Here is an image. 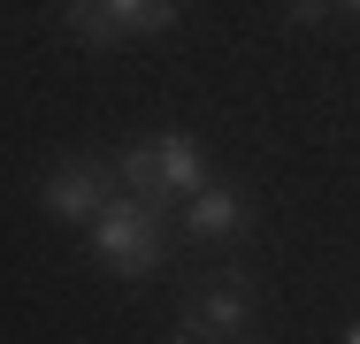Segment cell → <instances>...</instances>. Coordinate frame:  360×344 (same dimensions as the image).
I'll list each match as a JSON object with an SVG mask.
<instances>
[{
  "label": "cell",
  "mask_w": 360,
  "mask_h": 344,
  "mask_svg": "<svg viewBox=\"0 0 360 344\" xmlns=\"http://www.w3.org/2000/svg\"><path fill=\"white\" fill-rule=\"evenodd\" d=\"M84 230H92V268H108L115 283H146L176 253V206L153 192H115Z\"/></svg>",
  "instance_id": "1"
},
{
  "label": "cell",
  "mask_w": 360,
  "mask_h": 344,
  "mask_svg": "<svg viewBox=\"0 0 360 344\" xmlns=\"http://www.w3.org/2000/svg\"><path fill=\"white\" fill-rule=\"evenodd\" d=\"M176 306H184L176 329H192V337H207V344H238L253 329V314H261V283H253L245 260H222V268L184 275V298Z\"/></svg>",
  "instance_id": "2"
},
{
  "label": "cell",
  "mask_w": 360,
  "mask_h": 344,
  "mask_svg": "<svg viewBox=\"0 0 360 344\" xmlns=\"http://www.w3.org/2000/svg\"><path fill=\"white\" fill-rule=\"evenodd\" d=\"M115 192H123V176H115L108 153H70V161H54V168L39 176V206H46L54 222H92Z\"/></svg>",
  "instance_id": "3"
},
{
  "label": "cell",
  "mask_w": 360,
  "mask_h": 344,
  "mask_svg": "<svg viewBox=\"0 0 360 344\" xmlns=\"http://www.w3.org/2000/svg\"><path fill=\"white\" fill-rule=\"evenodd\" d=\"M245 230H253V199L222 176H207L192 199H176V237L184 245H238Z\"/></svg>",
  "instance_id": "4"
},
{
  "label": "cell",
  "mask_w": 360,
  "mask_h": 344,
  "mask_svg": "<svg viewBox=\"0 0 360 344\" xmlns=\"http://www.w3.org/2000/svg\"><path fill=\"white\" fill-rule=\"evenodd\" d=\"M153 184H161V199H192V192L207 184V153H200L192 131H161L153 138Z\"/></svg>",
  "instance_id": "5"
},
{
  "label": "cell",
  "mask_w": 360,
  "mask_h": 344,
  "mask_svg": "<svg viewBox=\"0 0 360 344\" xmlns=\"http://www.w3.org/2000/svg\"><path fill=\"white\" fill-rule=\"evenodd\" d=\"M62 31H70L84 54H115V46H131L108 0H62Z\"/></svg>",
  "instance_id": "6"
},
{
  "label": "cell",
  "mask_w": 360,
  "mask_h": 344,
  "mask_svg": "<svg viewBox=\"0 0 360 344\" xmlns=\"http://www.w3.org/2000/svg\"><path fill=\"white\" fill-rule=\"evenodd\" d=\"M108 8H115L123 39H169L184 23V0H108Z\"/></svg>",
  "instance_id": "7"
},
{
  "label": "cell",
  "mask_w": 360,
  "mask_h": 344,
  "mask_svg": "<svg viewBox=\"0 0 360 344\" xmlns=\"http://www.w3.org/2000/svg\"><path fill=\"white\" fill-rule=\"evenodd\" d=\"M115 176H123V192H153V199H161V184H153V138H139V145L115 153ZM169 206H176V199H169Z\"/></svg>",
  "instance_id": "8"
},
{
  "label": "cell",
  "mask_w": 360,
  "mask_h": 344,
  "mask_svg": "<svg viewBox=\"0 0 360 344\" xmlns=\"http://www.w3.org/2000/svg\"><path fill=\"white\" fill-rule=\"evenodd\" d=\"M330 15H338V0H284L291 31H314V23H330Z\"/></svg>",
  "instance_id": "9"
},
{
  "label": "cell",
  "mask_w": 360,
  "mask_h": 344,
  "mask_svg": "<svg viewBox=\"0 0 360 344\" xmlns=\"http://www.w3.org/2000/svg\"><path fill=\"white\" fill-rule=\"evenodd\" d=\"M161 344H207V337H192V329H169V337H161Z\"/></svg>",
  "instance_id": "10"
},
{
  "label": "cell",
  "mask_w": 360,
  "mask_h": 344,
  "mask_svg": "<svg viewBox=\"0 0 360 344\" xmlns=\"http://www.w3.org/2000/svg\"><path fill=\"white\" fill-rule=\"evenodd\" d=\"M338 15H353V23H360V0H338Z\"/></svg>",
  "instance_id": "11"
},
{
  "label": "cell",
  "mask_w": 360,
  "mask_h": 344,
  "mask_svg": "<svg viewBox=\"0 0 360 344\" xmlns=\"http://www.w3.org/2000/svg\"><path fill=\"white\" fill-rule=\"evenodd\" d=\"M238 344H269V337H253V329H245V337H238Z\"/></svg>",
  "instance_id": "12"
},
{
  "label": "cell",
  "mask_w": 360,
  "mask_h": 344,
  "mask_svg": "<svg viewBox=\"0 0 360 344\" xmlns=\"http://www.w3.org/2000/svg\"><path fill=\"white\" fill-rule=\"evenodd\" d=\"M345 344H360V322H353V329H345Z\"/></svg>",
  "instance_id": "13"
}]
</instances>
